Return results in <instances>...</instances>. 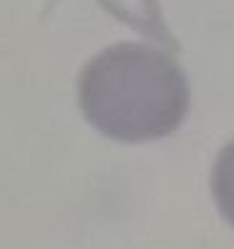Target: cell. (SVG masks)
Instances as JSON below:
<instances>
[{"mask_svg": "<svg viewBox=\"0 0 234 249\" xmlns=\"http://www.w3.org/2000/svg\"><path fill=\"white\" fill-rule=\"evenodd\" d=\"M212 196L222 219L234 229V141L219 151L212 166Z\"/></svg>", "mask_w": 234, "mask_h": 249, "instance_id": "obj_3", "label": "cell"}, {"mask_svg": "<svg viewBox=\"0 0 234 249\" xmlns=\"http://www.w3.org/2000/svg\"><path fill=\"white\" fill-rule=\"evenodd\" d=\"M96 3H101L111 16H116L121 23L139 31L149 40L164 46L166 51L179 48L177 38H174V33L169 31V25L164 20L159 0H96Z\"/></svg>", "mask_w": 234, "mask_h": 249, "instance_id": "obj_2", "label": "cell"}, {"mask_svg": "<svg viewBox=\"0 0 234 249\" xmlns=\"http://www.w3.org/2000/svg\"><path fill=\"white\" fill-rule=\"evenodd\" d=\"M83 119L121 143L166 139L189 116L192 89L174 55L141 43L96 53L78 78Z\"/></svg>", "mask_w": 234, "mask_h": 249, "instance_id": "obj_1", "label": "cell"}]
</instances>
